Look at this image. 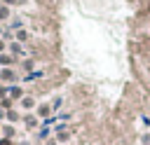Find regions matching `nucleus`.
<instances>
[{
	"label": "nucleus",
	"instance_id": "obj_4",
	"mask_svg": "<svg viewBox=\"0 0 150 145\" xmlns=\"http://www.w3.org/2000/svg\"><path fill=\"white\" fill-rule=\"evenodd\" d=\"M56 140H59V145H63V143H68L70 140V131L68 129H63V126H56V136H54Z\"/></svg>",
	"mask_w": 150,
	"mask_h": 145
},
{
	"label": "nucleus",
	"instance_id": "obj_13",
	"mask_svg": "<svg viewBox=\"0 0 150 145\" xmlns=\"http://www.w3.org/2000/svg\"><path fill=\"white\" fill-rule=\"evenodd\" d=\"M0 145H16V140H12V138H0Z\"/></svg>",
	"mask_w": 150,
	"mask_h": 145
},
{
	"label": "nucleus",
	"instance_id": "obj_7",
	"mask_svg": "<svg viewBox=\"0 0 150 145\" xmlns=\"http://www.w3.org/2000/svg\"><path fill=\"white\" fill-rule=\"evenodd\" d=\"M21 119H23V117H21V112H19V110H14V108H12V110H7V122H9V124H19Z\"/></svg>",
	"mask_w": 150,
	"mask_h": 145
},
{
	"label": "nucleus",
	"instance_id": "obj_6",
	"mask_svg": "<svg viewBox=\"0 0 150 145\" xmlns=\"http://www.w3.org/2000/svg\"><path fill=\"white\" fill-rule=\"evenodd\" d=\"M23 96H26V94H23V89H21V87H16V84H12V87H9V98H12V101H21Z\"/></svg>",
	"mask_w": 150,
	"mask_h": 145
},
{
	"label": "nucleus",
	"instance_id": "obj_19",
	"mask_svg": "<svg viewBox=\"0 0 150 145\" xmlns=\"http://www.w3.org/2000/svg\"><path fill=\"white\" fill-rule=\"evenodd\" d=\"M0 138H2V124H0Z\"/></svg>",
	"mask_w": 150,
	"mask_h": 145
},
{
	"label": "nucleus",
	"instance_id": "obj_12",
	"mask_svg": "<svg viewBox=\"0 0 150 145\" xmlns=\"http://www.w3.org/2000/svg\"><path fill=\"white\" fill-rule=\"evenodd\" d=\"M5 96H9V87H7V84H0V101H2Z\"/></svg>",
	"mask_w": 150,
	"mask_h": 145
},
{
	"label": "nucleus",
	"instance_id": "obj_2",
	"mask_svg": "<svg viewBox=\"0 0 150 145\" xmlns=\"http://www.w3.org/2000/svg\"><path fill=\"white\" fill-rule=\"evenodd\" d=\"M35 115H38V119H47V117L52 115V105H49V103H38Z\"/></svg>",
	"mask_w": 150,
	"mask_h": 145
},
{
	"label": "nucleus",
	"instance_id": "obj_5",
	"mask_svg": "<svg viewBox=\"0 0 150 145\" xmlns=\"http://www.w3.org/2000/svg\"><path fill=\"white\" fill-rule=\"evenodd\" d=\"M19 103H21V108H23V110H35V108H38V101H35L33 96H23Z\"/></svg>",
	"mask_w": 150,
	"mask_h": 145
},
{
	"label": "nucleus",
	"instance_id": "obj_9",
	"mask_svg": "<svg viewBox=\"0 0 150 145\" xmlns=\"http://www.w3.org/2000/svg\"><path fill=\"white\" fill-rule=\"evenodd\" d=\"M12 63H14V56L7 54V51H2V54H0V65H2V68H12Z\"/></svg>",
	"mask_w": 150,
	"mask_h": 145
},
{
	"label": "nucleus",
	"instance_id": "obj_18",
	"mask_svg": "<svg viewBox=\"0 0 150 145\" xmlns=\"http://www.w3.org/2000/svg\"><path fill=\"white\" fill-rule=\"evenodd\" d=\"M16 145H30V140H28V138H26V140H19V143H16Z\"/></svg>",
	"mask_w": 150,
	"mask_h": 145
},
{
	"label": "nucleus",
	"instance_id": "obj_1",
	"mask_svg": "<svg viewBox=\"0 0 150 145\" xmlns=\"http://www.w3.org/2000/svg\"><path fill=\"white\" fill-rule=\"evenodd\" d=\"M14 82H16V72H14L12 68H2V70H0V84L12 87Z\"/></svg>",
	"mask_w": 150,
	"mask_h": 145
},
{
	"label": "nucleus",
	"instance_id": "obj_15",
	"mask_svg": "<svg viewBox=\"0 0 150 145\" xmlns=\"http://www.w3.org/2000/svg\"><path fill=\"white\" fill-rule=\"evenodd\" d=\"M45 145H59V140H56V138H47V140H45Z\"/></svg>",
	"mask_w": 150,
	"mask_h": 145
},
{
	"label": "nucleus",
	"instance_id": "obj_17",
	"mask_svg": "<svg viewBox=\"0 0 150 145\" xmlns=\"http://www.w3.org/2000/svg\"><path fill=\"white\" fill-rule=\"evenodd\" d=\"M5 44H7V42H5V40H0V54L5 51Z\"/></svg>",
	"mask_w": 150,
	"mask_h": 145
},
{
	"label": "nucleus",
	"instance_id": "obj_14",
	"mask_svg": "<svg viewBox=\"0 0 150 145\" xmlns=\"http://www.w3.org/2000/svg\"><path fill=\"white\" fill-rule=\"evenodd\" d=\"M5 122H7V110L0 108V124H5Z\"/></svg>",
	"mask_w": 150,
	"mask_h": 145
},
{
	"label": "nucleus",
	"instance_id": "obj_3",
	"mask_svg": "<svg viewBox=\"0 0 150 145\" xmlns=\"http://www.w3.org/2000/svg\"><path fill=\"white\" fill-rule=\"evenodd\" d=\"M2 138H12V140H16V126L9 124V122H5V124H2Z\"/></svg>",
	"mask_w": 150,
	"mask_h": 145
},
{
	"label": "nucleus",
	"instance_id": "obj_10",
	"mask_svg": "<svg viewBox=\"0 0 150 145\" xmlns=\"http://www.w3.org/2000/svg\"><path fill=\"white\" fill-rule=\"evenodd\" d=\"M12 105H14V101H12L9 96H5V98L0 101V108H2V110H12Z\"/></svg>",
	"mask_w": 150,
	"mask_h": 145
},
{
	"label": "nucleus",
	"instance_id": "obj_8",
	"mask_svg": "<svg viewBox=\"0 0 150 145\" xmlns=\"http://www.w3.org/2000/svg\"><path fill=\"white\" fill-rule=\"evenodd\" d=\"M23 124H26L28 129H35V126L40 124V119H38V115H23Z\"/></svg>",
	"mask_w": 150,
	"mask_h": 145
},
{
	"label": "nucleus",
	"instance_id": "obj_11",
	"mask_svg": "<svg viewBox=\"0 0 150 145\" xmlns=\"http://www.w3.org/2000/svg\"><path fill=\"white\" fill-rule=\"evenodd\" d=\"M16 40H19V42H26V40H28V30L19 28V30H16Z\"/></svg>",
	"mask_w": 150,
	"mask_h": 145
},
{
	"label": "nucleus",
	"instance_id": "obj_20",
	"mask_svg": "<svg viewBox=\"0 0 150 145\" xmlns=\"http://www.w3.org/2000/svg\"><path fill=\"white\" fill-rule=\"evenodd\" d=\"M98 145H103V143H98Z\"/></svg>",
	"mask_w": 150,
	"mask_h": 145
},
{
	"label": "nucleus",
	"instance_id": "obj_16",
	"mask_svg": "<svg viewBox=\"0 0 150 145\" xmlns=\"http://www.w3.org/2000/svg\"><path fill=\"white\" fill-rule=\"evenodd\" d=\"M12 51H21V47H19V42H12V47H9Z\"/></svg>",
	"mask_w": 150,
	"mask_h": 145
}]
</instances>
